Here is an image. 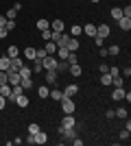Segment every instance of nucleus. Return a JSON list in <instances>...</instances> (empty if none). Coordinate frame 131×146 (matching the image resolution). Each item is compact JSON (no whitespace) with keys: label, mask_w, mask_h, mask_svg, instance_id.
Segmentation results:
<instances>
[{"label":"nucleus","mask_w":131,"mask_h":146,"mask_svg":"<svg viewBox=\"0 0 131 146\" xmlns=\"http://www.w3.org/2000/svg\"><path fill=\"white\" fill-rule=\"evenodd\" d=\"M59 103H61V109H63V113H74V98H68V96H63L61 100H59Z\"/></svg>","instance_id":"obj_1"},{"label":"nucleus","mask_w":131,"mask_h":146,"mask_svg":"<svg viewBox=\"0 0 131 146\" xmlns=\"http://www.w3.org/2000/svg\"><path fill=\"white\" fill-rule=\"evenodd\" d=\"M42 66H44V70H55V68H57V59L53 55H46L42 59Z\"/></svg>","instance_id":"obj_2"},{"label":"nucleus","mask_w":131,"mask_h":146,"mask_svg":"<svg viewBox=\"0 0 131 146\" xmlns=\"http://www.w3.org/2000/svg\"><path fill=\"white\" fill-rule=\"evenodd\" d=\"M96 35L103 37V39H107V37L112 35V29H109V24H100V26H96Z\"/></svg>","instance_id":"obj_3"},{"label":"nucleus","mask_w":131,"mask_h":146,"mask_svg":"<svg viewBox=\"0 0 131 146\" xmlns=\"http://www.w3.org/2000/svg\"><path fill=\"white\" fill-rule=\"evenodd\" d=\"M61 92H63V96H68V98H74V96H76V92H79V85H74V83H72V85H66Z\"/></svg>","instance_id":"obj_4"},{"label":"nucleus","mask_w":131,"mask_h":146,"mask_svg":"<svg viewBox=\"0 0 131 146\" xmlns=\"http://www.w3.org/2000/svg\"><path fill=\"white\" fill-rule=\"evenodd\" d=\"M57 70H46V76H44V79H46V85H55L57 83Z\"/></svg>","instance_id":"obj_5"},{"label":"nucleus","mask_w":131,"mask_h":146,"mask_svg":"<svg viewBox=\"0 0 131 146\" xmlns=\"http://www.w3.org/2000/svg\"><path fill=\"white\" fill-rule=\"evenodd\" d=\"M13 103L18 105V107H22V109H24V107H29V96L22 92V94H18V96H15V100H13Z\"/></svg>","instance_id":"obj_6"},{"label":"nucleus","mask_w":131,"mask_h":146,"mask_svg":"<svg viewBox=\"0 0 131 146\" xmlns=\"http://www.w3.org/2000/svg\"><path fill=\"white\" fill-rule=\"evenodd\" d=\"M63 29H66L63 20H53V22H50V31H53V33H63Z\"/></svg>","instance_id":"obj_7"},{"label":"nucleus","mask_w":131,"mask_h":146,"mask_svg":"<svg viewBox=\"0 0 131 146\" xmlns=\"http://www.w3.org/2000/svg\"><path fill=\"white\" fill-rule=\"evenodd\" d=\"M79 46H81V44H79V39H76V37H70L68 44H66V48H68L70 52H76V50H79Z\"/></svg>","instance_id":"obj_8"},{"label":"nucleus","mask_w":131,"mask_h":146,"mask_svg":"<svg viewBox=\"0 0 131 146\" xmlns=\"http://www.w3.org/2000/svg\"><path fill=\"white\" fill-rule=\"evenodd\" d=\"M24 59H37V48H33V46H29V48H24Z\"/></svg>","instance_id":"obj_9"},{"label":"nucleus","mask_w":131,"mask_h":146,"mask_svg":"<svg viewBox=\"0 0 131 146\" xmlns=\"http://www.w3.org/2000/svg\"><path fill=\"white\" fill-rule=\"evenodd\" d=\"M61 127H74V113H66L61 120Z\"/></svg>","instance_id":"obj_10"},{"label":"nucleus","mask_w":131,"mask_h":146,"mask_svg":"<svg viewBox=\"0 0 131 146\" xmlns=\"http://www.w3.org/2000/svg\"><path fill=\"white\" fill-rule=\"evenodd\" d=\"M68 55H70V50L66 48V46H57V59H59V61H63Z\"/></svg>","instance_id":"obj_11"},{"label":"nucleus","mask_w":131,"mask_h":146,"mask_svg":"<svg viewBox=\"0 0 131 146\" xmlns=\"http://www.w3.org/2000/svg\"><path fill=\"white\" fill-rule=\"evenodd\" d=\"M125 98V87H116L112 92V100H122Z\"/></svg>","instance_id":"obj_12"},{"label":"nucleus","mask_w":131,"mask_h":146,"mask_svg":"<svg viewBox=\"0 0 131 146\" xmlns=\"http://www.w3.org/2000/svg\"><path fill=\"white\" fill-rule=\"evenodd\" d=\"M18 72H20V76H22V79H31V76H33V70H31L29 66H22Z\"/></svg>","instance_id":"obj_13"},{"label":"nucleus","mask_w":131,"mask_h":146,"mask_svg":"<svg viewBox=\"0 0 131 146\" xmlns=\"http://www.w3.org/2000/svg\"><path fill=\"white\" fill-rule=\"evenodd\" d=\"M118 26H120L122 31H129V29H131V18H125V15H122V18L118 20Z\"/></svg>","instance_id":"obj_14"},{"label":"nucleus","mask_w":131,"mask_h":146,"mask_svg":"<svg viewBox=\"0 0 131 146\" xmlns=\"http://www.w3.org/2000/svg\"><path fill=\"white\" fill-rule=\"evenodd\" d=\"M9 68H11V59H9L7 55H5V57L0 55V70H5V72H7Z\"/></svg>","instance_id":"obj_15"},{"label":"nucleus","mask_w":131,"mask_h":146,"mask_svg":"<svg viewBox=\"0 0 131 146\" xmlns=\"http://www.w3.org/2000/svg\"><path fill=\"white\" fill-rule=\"evenodd\" d=\"M7 57H9V59H15V57H20V50H18V46H9V48H7Z\"/></svg>","instance_id":"obj_16"},{"label":"nucleus","mask_w":131,"mask_h":146,"mask_svg":"<svg viewBox=\"0 0 131 146\" xmlns=\"http://www.w3.org/2000/svg\"><path fill=\"white\" fill-rule=\"evenodd\" d=\"M68 72L72 74V76H81V72H83V70H81V66H79V63H72V66L68 68Z\"/></svg>","instance_id":"obj_17"},{"label":"nucleus","mask_w":131,"mask_h":146,"mask_svg":"<svg viewBox=\"0 0 131 146\" xmlns=\"http://www.w3.org/2000/svg\"><path fill=\"white\" fill-rule=\"evenodd\" d=\"M44 50H46V55H55V52H57V44L53 42V39H48V44H46V48H44Z\"/></svg>","instance_id":"obj_18"},{"label":"nucleus","mask_w":131,"mask_h":146,"mask_svg":"<svg viewBox=\"0 0 131 146\" xmlns=\"http://www.w3.org/2000/svg\"><path fill=\"white\" fill-rule=\"evenodd\" d=\"M46 142H48V135L44 133V131L35 133V144H46Z\"/></svg>","instance_id":"obj_19"},{"label":"nucleus","mask_w":131,"mask_h":146,"mask_svg":"<svg viewBox=\"0 0 131 146\" xmlns=\"http://www.w3.org/2000/svg\"><path fill=\"white\" fill-rule=\"evenodd\" d=\"M83 33L90 35V37H96V26H94V24H85V26H83Z\"/></svg>","instance_id":"obj_20"},{"label":"nucleus","mask_w":131,"mask_h":146,"mask_svg":"<svg viewBox=\"0 0 131 146\" xmlns=\"http://www.w3.org/2000/svg\"><path fill=\"white\" fill-rule=\"evenodd\" d=\"M46 29H50V22L46 18H39L37 20V31H46Z\"/></svg>","instance_id":"obj_21"},{"label":"nucleus","mask_w":131,"mask_h":146,"mask_svg":"<svg viewBox=\"0 0 131 146\" xmlns=\"http://www.w3.org/2000/svg\"><path fill=\"white\" fill-rule=\"evenodd\" d=\"M0 96H5V98H9V96H11V85H9V83L0 85Z\"/></svg>","instance_id":"obj_22"},{"label":"nucleus","mask_w":131,"mask_h":146,"mask_svg":"<svg viewBox=\"0 0 131 146\" xmlns=\"http://www.w3.org/2000/svg\"><path fill=\"white\" fill-rule=\"evenodd\" d=\"M48 96L53 98V100H57V103H59V100L63 98V92H61V90H50V94H48Z\"/></svg>","instance_id":"obj_23"},{"label":"nucleus","mask_w":131,"mask_h":146,"mask_svg":"<svg viewBox=\"0 0 131 146\" xmlns=\"http://www.w3.org/2000/svg\"><path fill=\"white\" fill-rule=\"evenodd\" d=\"M100 83H103V85H112V74L103 72V74H100Z\"/></svg>","instance_id":"obj_24"},{"label":"nucleus","mask_w":131,"mask_h":146,"mask_svg":"<svg viewBox=\"0 0 131 146\" xmlns=\"http://www.w3.org/2000/svg\"><path fill=\"white\" fill-rule=\"evenodd\" d=\"M37 94H39V98H48L50 90H48L46 85H39V87H37Z\"/></svg>","instance_id":"obj_25"},{"label":"nucleus","mask_w":131,"mask_h":146,"mask_svg":"<svg viewBox=\"0 0 131 146\" xmlns=\"http://www.w3.org/2000/svg\"><path fill=\"white\" fill-rule=\"evenodd\" d=\"M68 68H70V63L63 59V61H57V68H55V70H57V72H61V70H68Z\"/></svg>","instance_id":"obj_26"},{"label":"nucleus","mask_w":131,"mask_h":146,"mask_svg":"<svg viewBox=\"0 0 131 146\" xmlns=\"http://www.w3.org/2000/svg\"><path fill=\"white\" fill-rule=\"evenodd\" d=\"M112 18L114 20H120V18H122V9H120V7H114V9H112Z\"/></svg>","instance_id":"obj_27"},{"label":"nucleus","mask_w":131,"mask_h":146,"mask_svg":"<svg viewBox=\"0 0 131 146\" xmlns=\"http://www.w3.org/2000/svg\"><path fill=\"white\" fill-rule=\"evenodd\" d=\"M33 72H39V70H44V66H42V59H33V68H31Z\"/></svg>","instance_id":"obj_28"},{"label":"nucleus","mask_w":131,"mask_h":146,"mask_svg":"<svg viewBox=\"0 0 131 146\" xmlns=\"http://www.w3.org/2000/svg\"><path fill=\"white\" fill-rule=\"evenodd\" d=\"M35 133H39V124L37 122H31L29 124V135H35Z\"/></svg>","instance_id":"obj_29"},{"label":"nucleus","mask_w":131,"mask_h":146,"mask_svg":"<svg viewBox=\"0 0 131 146\" xmlns=\"http://www.w3.org/2000/svg\"><path fill=\"white\" fill-rule=\"evenodd\" d=\"M20 85H22V90H31V87H33V79H22V81H20Z\"/></svg>","instance_id":"obj_30"},{"label":"nucleus","mask_w":131,"mask_h":146,"mask_svg":"<svg viewBox=\"0 0 131 146\" xmlns=\"http://www.w3.org/2000/svg\"><path fill=\"white\" fill-rule=\"evenodd\" d=\"M66 61H68L70 66H72V63H79V57H76V52H70V55L66 57Z\"/></svg>","instance_id":"obj_31"},{"label":"nucleus","mask_w":131,"mask_h":146,"mask_svg":"<svg viewBox=\"0 0 131 146\" xmlns=\"http://www.w3.org/2000/svg\"><path fill=\"white\" fill-rule=\"evenodd\" d=\"M118 52H120V48H118V46H116V44L107 48V55H112V57H116V55H118Z\"/></svg>","instance_id":"obj_32"},{"label":"nucleus","mask_w":131,"mask_h":146,"mask_svg":"<svg viewBox=\"0 0 131 146\" xmlns=\"http://www.w3.org/2000/svg\"><path fill=\"white\" fill-rule=\"evenodd\" d=\"M122 83H125V81H122V76H114V79H112V85H114V87H122Z\"/></svg>","instance_id":"obj_33"},{"label":"nucleus","mask_w":131,"mask_h":146,"mask_svg":"<svg viewBox=\"0 0 131 146\" xmlns=\"http://www.w3.org/2000/svg\"><path fill=\"white\" fill-rule=\"evenodd\" d=\"M15 15H18V11H15V9H9V11L5 13V18H7V20H15Z\"/></svg>","instance_id":"obj_34"},{"label":"nucleus","mask_w":131,"mask_h":146,"mask_svg":"<svg viewBox=\"0 0 131 146\" xmlns=\"http://www.w3.org/2000/svg\"><path fill=\"white\" fill-rule=\"evenodd\" d=\"M70 33H72V35H81V33H83V26L74 24V26H72V31H70Z\"/></svg>","instance_id":"obj_35"},{"label":"nucleus","mask_w":131,"mask_h":146,"mask_svg":"<svg viewBox=\"0 0 131 146\" xmlns=\"http://www.w3.org/2000/svg\"><path fill=\"white\" fill-rule=\"evenodd\" d=\"M39 33H42V37L46 39V42H48L50 37H53V31H50V29H46V31H39Z\"/></svg>","instance_id":"obj_36"},{"label":"nucleus","mask_w":131,"mask_h":146,"mask_svg":"<svg viewBox=\"0 0 131 146\" xmlns=\"http://www.w3.org/2000/svg\"><path fill=\"white\" fill-rule=\"evenodd\" d=\"M15 26H18V24H15V20H7V26H5V29L7 31H13Z\"/></svg>","instance_id":"obj_37"},{"label":"nucleus","mask_w":131,"mask_h":146,"mask_svg":"<svg viewBox=\"0 0 131 146\" xmlns=\"http://www.w3.org/2000/svg\"><path fill=\"white\" fill-rule=\"evenodd\" d=\"M109 74H112V79H114V76H120V68H116V66L109 68Z\"/></svg>","instance_id":"obj_38"},{"label":"nucleus","mask_w":131,"mask_h":146,"mask_svg":"<svg viewBox=\"0 0 131 146\" xmlns=\"http://www.w3.org/2000/svg\"><path fill=\"white\" fill-rule=\"evenodd\" d=\"M116 118H127V109H122V107L116 109Z\"/></svg>","instance_id":"obj_39"},{"label":"nucleus","mask_w":131,"mask_h":146,"mask_svg":"<svg viewBox=\"0 0 131 146\" xmlns=\"http://www.w3.org/2000/svg\"><path fill=\"white\" fill-rule=\"evenodd\" d=\"M94 44H96V46H98V48H103V44H105V39H103V37H94Z\"/></svg>","instance_id":"obj_40"},{"label":"nucleus","mask_w":131,"mask_h":146,"mask_svg":"<svg viewBox=\"0 0 131 146\" xmlns=\"http://www.w3.org/2000/svg\"><path fill=\"white\" fill-rule=\"evenodd\" d=\"M5 83H7V72L0 70V85H5Z\"/></svg>","instance_id":"obj_41"},{"label":"nucleus","mask_w":131,"mask_h":146,"mask_svg":"<svg viewBox=\"0 0 131 146\" xmlns=\"http://www.w3.org/2000/svg\"><path fill=\"white\" fill-rule=\"evenodd\" d=\"M122 15H125V18H131V7H129V5L122 9Z\"/></svg>","instance_id":"obj_42"},{"label":"nucleus","mask_w":131,"mask_h":146,"mask_svg":"<svg viewBox=\"0 0 131 146\" xmlns=\"http://www.w3.org/2000/svg\"><path fill=\"white\" fill-rule=\"evenodd\" d=\"M7 35H9V31H7L5 26H0V39H5Z\"/></svg>","instance_id":"obj_43"},{"label":"nucleus","mask_w":131,"mask_h":146,"mask_svg":"<svg viewBox=\"0 0 131 146\" xmlns=\"http://www.w3.org/2000/svg\"><path fill=\"white\" fill-rule=\"evenodd\" d=\"M24 142H26V144H35V135H26Z\"/></svg>","instance_id":"obj_44"},{"label":"nucleus","mask_w":131,"mask_h":146,"mask_svg":"<svg viewBox=\"0 0 131 146\" xmlns=\"http://www.w3.org/2000/svg\"><path fill=\"white\" fill-rule=\"evenodd\" d=\"M98 72H100V74H103V72H109V66H107V63H100Z\"/></svg>","instance_id":"obj_45"},{"label":"nucleus","mask_w":131,"mask_h":146,"mask_svg":"<svg viewBox=\"0 0 131 146\" xmlns=\"http://www.w3.org/2000/svg\"><path fill=\"white\" fill-rule=\"evenodd\" d=\"M120 74H122L125 79H129V76H131V70H129V68H125V70H120Z\"/></svg>","instance_id":"obj_46"},{"label":"nucleus","mask_w":131,"mask_h":146,"mask_svg":"<svg viewBox=\"0 0 131 146\" xmlns=\"http://www.w3.org/2000/svg\"><path fill=\"white\" fill-rule=\"evenodd\" d=\"M120 140H129V131H127V129H125V131H120Z\"/></svg>","instance_id":"obj_47"},{"label":"nucleus","mask_w":131,"mask_h":146,"mask_svg":"<svg viewBox=\"0 0 131 146\" xmlns=\"http://www.w3.org/2000/svg\"><path fill=\"white\" fill-rule=\"evenodd\" d=\"M105 116L109 118V120H112V118H116V111H114V109H107V113H105Z\"/></svg>","instance_id":"obj_48"},{"label":"nucleus","mask_w":131,"mask_h":146,"mask_svg":"<svg viewBox=\"0 0 131 146\" xmlns=\"http://www.w3.org/2000/svg\"><path fill=\"white\" fill-rule=\"evenodd\" d=\"M70 142H72V144H74V146H81V144H83V140H79V137H72V140H70Z\"/></svg>","instance_id":"obj_49"},{"label":"nucleus","mask_w":131,"mask_h":146,"mask_svg":"<svg viewBox=\"0 0 131 146\" xmlns=\"http://www.w3.org/2000/svg\"><path fill=\"white\" fill-rule=\"evenodd\" d=\"M44 57H46V50H44V48L37 50V59H44Z\"/></svg>","instance_id":"obj_50"},{"label":"nucleus","mask_w":131,"mask_h":146,"mask_svg":"<svg viewBox=\"0 0 131 146\" xmlns=\"http://www.w3.org/2000/svg\"><path fill=\"white\" fill-rule=\"evenodd\" d=\"M5 103H7V98H5V96H0V111L5 109Z\"/></svg>","instance_id":"obj_51"},{"label":"nucleus","mask_w":131,"mask_h":146,"mask_svg":"<svg viewBox=\"0 0 131 146\" xmlns=\"http://www.w3.org/2000/svg\"><path fill=\"white\" fill-rule=\"evenodd\" d=\"M98 55L100 57H107V48H98Z\"/></svg>","instance_id":"obj_52"},{"label":"nucleus","mask_w":131,"mask_h":146,"mask_svg":"<svg viewBox=\"0 0 131 146\" xmlns=\"http://www.w3.org/2000/svg\"><path fill=\"white\" fill-rule=\"evenodd\" d=\"M0 26H7V18L5 15H0Z\"/></svg>","instance_id":"obj_53"},{"label":"nucleus","mask_w":131,"mask_h":146,"mask_svg":"<svg viewBox=\"0 0 131 146\" xmlns=\"http://www.w3.org/2000/svg\"><path fill=\"white\" fill-rule=\"evenodd\" d=\"M92 2H94V5H96V2H100V0H92Z\"/></svg>","instance_id":"obj_54"},{"label":"nucleus","mask_w":131,"mask_h":146,"mask_svg":"<svg viewBox=\"0 0 131 146\" xmlns=\"http://www.w3.org/2000/svg\"><path fill=\"white\" fill-rule=\"evenodd\" d=\"M0 55H2V50H0Z\"/></svg>","instance_id":"obj_55"}]
</instances>
